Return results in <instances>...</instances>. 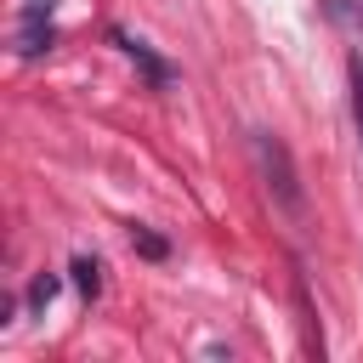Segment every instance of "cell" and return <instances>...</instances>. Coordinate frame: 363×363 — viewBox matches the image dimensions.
Masks as SVG:
<instances>
[{
    "label": "cell",
    "mask_w": 363,
    "mask_h": 363,
    "mask_svg": "<svg viewBox=\"0 0 363 363\" xmlns=\"http://www.w3.org/2000/svg\"><path fill=\"white\" fill-rule=\"evenodd\" d=\"M51 295H57V278H51V272H40V278L28 284V312H45V306H51Z\"/></svg>",
    "instance_id": "3"
},
{
    "label": "cell",
    "mask_w": 363,
    "mask_h": 363,
    "mask_svg": "<svg viewBox=\"0 0 363 363\" xmlns=\"http://www.w3.org/2000/svg\"><path fill=\"white\" fill-rule=\"evenodd\" d=\"M113 45H119V51H125V57H130V62H136V68H142V74H147L153 85H164V79H170V68H164V62H159V57H153V51H147L142 40H130L125 28L113 34Z\"/></svg>",
    "instance_id": "2"
},
{
    "label": "cell",
    "mask_w": 363,
    "mask_h": 363,
    "mask_svg": "<svg viewBox=\"0 0 363 363\" xmlns=\"http://www.w3.org/2000/svg\"><path fill=\"white\" fill-rule=\"evenodd\" d=\"M96 272H102V267H96V261H85V255H79V261H74V284H79V289H85V295H96V289H102V278H96Z\"/></svg>",
    "instance_id": "4"
},
{
    "label": "cell",
    "mask_w": 363,
    "mask_h": 363,
    "mask_svg": "<svg viewBox=\"0 0 363 363\" xmlns=\"http://www.w3.org/2000/svg\"><path fill=\"white\" fill-rule=\"evenodd\" d=\"M329 17H335V23H352V28L363 34V6H352V0H329Z\"/></svg>",
    "instance_id": "5"
},
{
    "label": "cell",
    "mask_w": 363,
    "mask_h": 363,
    "mask_svg": "<svg viewBox=\"0 0 363 363\" xmlns=\"http://www.w3.org/2000/svg\"><path fill=\"white\" fill-rule=\"evenodd\" d=\"M352 119H357V136H363V57L352 62Z\"/></svg>",
    "instance_id": "6"
},
{
    "label": "cell",
    "mask_w": 363,
    "mask_h": 363,
    "mask_svg": "<svg viewBox=\"0 0 363 363\" xmlns=\"http://www.w3.org/2000/svg\"><path fill=\"white\" fill-rule=\"evenodd\" d=\"M130 244H136L142 255H153V261L164 255V238H153V233H142V227H130Z\"/></svg>",
    "instance_id": "7"
},
{
    "label": "cell",
    "mask_w": 363,
    "mask_h": 363,
    "mask_svg": "<svg viewBox=\"0 0 363 363\" xmlns=\"http://www.w3.org/2000/svg\"><path fill=\"white\" fill-rule=\"evenodd\" d=\"M255 159H261V176H267L272 199H278L289 216H301L306 199H301V182H295V159H289V147H284L272 130H255Z\"/></svg>",
    "instance_id": "1"
}]
</instances>
